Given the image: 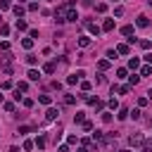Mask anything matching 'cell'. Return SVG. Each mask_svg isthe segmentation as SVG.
Segmentation results:
<instances>
[{"label":"cell","instance_id":"28","mask_svg":"<svg viewBox=\"0 0 152 152\" xmlns=\"http://www.w3.org/2000/svg\"><path fill=\"white\" fill-rule=\"evenodd\" d=\"M142 152H152V140H142Z\"/></svg>","mask_w":152,"mask_h":152},{"label":"cell","instance_id":"34","mask_svg":"<svg viewBox=\"0 0 152 152\" xmlns=\"http://www.w3.org/2000/svg\"><path fill=\"white\" fill-rule=\"evenodd\" d=\"M10 7H12L10 0H0V12H2V10H10Z\"/></svg>","mask_w":152,"mask_h":152},{"label":"cell","instance_id":"24","mask_svg":"<svg viewBox=\"0 0 152 152\" xmlns=\"http://www.w3.org/2000/svg\"><path fill=\"white\" fill-rule=\"evenodd\" d=\"M90 88H93V83H90V81H81V90H83V93H88Z\"/></svg>","mask_w":152,"mask_h":152},{"label":"cell","instance_id":"18","mask_svg":"<svg viewBox=\"0 0 152 152\" xmlns=\"http://www.w3.org/2000/svg\"><path fill=\"white\" fill-rule=\"evenodd\" d=\"M43 71H45V74H55V62H48V64L43 66Z\"/></svg>","mask_w":152,"mask_h":152},{"label":"cell","instance_id":"21","mask_svg":"<svg viewBox=\"0 0 152 152\" xmlns=\"http://www.w3.org/2000/svg\"><path fill=\"white\" fill-rule=\"evenodd\" d=\"M95 12L104 14V12H107V5H104V2H97V5H95Z\"/></svg>","mask_w":152,"mask_h":152},{"label":"cell","instance_id":"17","mask_svg":"<svg viewBox=\"0 0 152 152\" xmlns=\"http://www.w3.org/2000/svg\"><path fill=\"white\" fill-rule=\"evenodd\" d=\"M138 66H140L138 57H131V59H128V69H138Z\"/></svg>","mask_w":152,"mask_h":152},{"label":"cell","instance_id":"25","mask_svg":"<svg viewBox=\"0 0 152 152\" xmlns=\"http://www.w3.org/2000/svg\"><path fill=\"white\" fill-rule=\"evenodd\" d=\"M38 102H40V104H50V102H52V97H50V95H40V97H38Z\"/></svg>","mask_w":152,"mask_h":152},{"label":"cell","instance_id":"52","mask_svg":"<svg viewBox=\"0 0 152 152\" xmlns=\"http://www.w3.org/2000/svg\"><path fill=\"white\" fill-rule=\"evenodd\" d=\"M147 95H152V88H150V93H147Z\"/></svg>","mask_w":152,"mask_h":152},{"label":"cell","instance_id":"4","mask_svg":"<svg viewBox=\"0 0 152 152\" xmlns=\"http://www.w3.org/2000/svg\"><path fill=\"white\" fill-rule=\"evenodd\" d=\"M76 19H78V12H76L74 7L66 5V21H76Z\"/></svg>","mask_w":152,"mask_h":152},{"label":"cell","instance_id":"49","mask_svg":"<svg viewBox=\"0 0 152 152\" xmlns=\"http://www.w3.org/2000/svg\"><path fill=\"white\" fill-rule=\"evenodd\" d=\"M59 152H69V147H66V145H62V147H59Z\"/></svg>","mask_w":152,"mask_h":152},{"label":"cell","instance_id":"31","mask_svg":"<svg viewBox=\"0 0 152 152\" xmlns=\"http://www.w3.org/2000/svg\"><path fill=\"white\" fill-rule=\"evenodd\" d=\"M74 102H76L74 95H64V104H74Z\"/></svg>","mask_w":152,"mask_h":152},{"label":"cell","instance_id":"9","mask_svg":"<svg viewBox=\"0 0 152 152\" xmlns=\"http://www.w3.org/2000/svg\"><path fill=\"white\" fill-rule=\"evenodd\" d=\"M135 24H138V26H140V28H145V26H150V19H147V17H145V14H140V17H138V21H135Z\"/></svg>","mask_w":152,"mask_h":152},{"label":"cell","instance_id":"19","mask_svg":"<svg viewBox=\"0 0 152 152\" xmlns=\"http://www.w3.org/2000/svg\"><path fill=\"white\" fill-rule=\"evenodd\" d=\"M26 88H28L26 81H19V83H17V93H26Z\"/></svg>","mask_w":152,"mask_h":152},{"label":"cell","instance_id":"39","mask_svg":"<svg viewBox=\"0 0 152 152\" xmlns=\"http://www.w3.org/2000/svg\"><path fill=\"white\" fill-rule=\"evenodd\" d=\"M109 109H119V102H116V100H114V97H112V100H109Z\"/></svg>","mask_w":152,"mask_h":152},{"label":"cell","instance_id":"20","mask_svg":"<svg viewBox=\"0 0 152 152\" xmlns=\"http://www.w3.org/2000/svg\"><path fill=\"white\" fill-rule=\"evenodd\" d=\"M116 116H119V121H124V119H128V109H126V107H121Z\"/></svg>","mask_w":152,"mask_h":152},{"label":"cell","instance_id":"5","mask_svg":"<svg viewBox=\"0 0 152 152\" xmlns=\"http://www.w3.org/2000/svg\"><path fill=\"white\" fill-rule=\"evenodd\" d=\"M83 24H86V26H88V31H90V33H93V36H100V31H102V28H100V26H97V24H93V21H83Z\"/></svg>","mask_w":152,"mask_h":152},{"label":"cell","instance_id":"13","mask_svg":"<svg viewBox=\"0 0 152 152\" xmlns=\"http://www.w3.org/2000/svg\"><path fill=\"white\" fill-rule=\"evenodd\" d=\"M28 81H40V71L31 69V71H28Z\"/></svg>","mask_w":152,"mask_h":152},{"label":"cell","instance_id":"12","mask_svg":"<svg viewBox=\"0 0 152 152\" xmlns=\"http://www.w3.org/2000/svg\"><path fill=\"white\" fill-rule=\"evenodd\" d=\"M128 52H131L128 45H116V55H128Z\"/></svg>","mask_w":152,"mask_h":152},{"label":"cell","instance_id":"14","mask_svg":"<svg viewBox=\"0 0 152 152\" xmlns=\"http://www.w3.org/2000/svg\"><path fill=\"white\" fill-rule=\"evenodd\" d=\"M121 33H124V36H133V33H135V28L128 24V26H124V28H121Z\"/></svg>","mask_w":152,"mask_h":152},{"label":"cell","instance_id":"37","mask_svg":"<svg viewBox=\"0 0 152 152\" xmlns=\"http://www.w3.org/2000/svg\"><path fill=\"white\" fill-rule=\"evenodd\" d=\"M116 78H126V69H116Z\"/></svg>","mask_w":152,"mask_h":152},{"label":"cell","instance_id":"2","mask_svg":"<svg viewBox=\"0 0 152 152\" xmlns=\"http://www.w3.org/2000/svg\"><path fill=\"white\" fill-rule=\"evenodd\" d=\"M83 76H86V74H83V71H76V74H71V76H69V78H66V83H69V86H76V83H78V81H81V78H83Z\"/></svg>","mask_w":152,"mask_h":152},{"label":"cell","instance_id":"8","mask_svg":"<svg viewBox=\"0 0 152 152\" xmlns=\"http://www.w3.org/2000/svg\"><path fill=\"white\" fill-rule=\"evenodd\" d=\"M12 12H14V17H17V19H21V17H24V12H26V7H21V5H14V7H12Z\"/></svg>","mask_w":152,"mask_h":152},{"label":"cell","instance_id":"55","mask_svg":"<svg viewBox=\"0 0 152 152\" xmlns=\"http://www.w3.org/2000/svg\"><path fill=\"white\" fill-rule=\"evenodd\" d=\"M19 2H21V0H19Z\"/></svg>","mask_w":152,"mask_h":152},{"label":"cell","instance_id":"36","mask_svg":"<svg viewBox=\"0 0 152 152\" xmlns=\"http://www.w3.org/2000/svg\"><path fill=\"white\" fill-rule=\"evenodd\" d=\"M26 62H28V64H31V66H33V64H36V62H38V57H36V55H28V57H26Z\"/></svg>","mask_w":152,"mask_h":152},{"label":"cell","instance_id":"43","mask_svg":"<svg viewBox=\"0 0 152 152\" xmlns=\"http://www.w3.org/2000/svg\"><path fill=\"white\" fill-rule=\"evenodd\" d=\"M0 50H2V52H5V50H10V43H7V40H2V43H0Z\"/></svg>","mask_w":152,"mask_h":152},{"label":"cell","instance_id":"51","mask_svg":"<svg viewBox=\"0 0 152 152\" xmlns=\"http://www.w3.org/2000/svg\"><path fill=\"white\" fill-rule=\"evenodd\" d=\"M76 152H88V147H78V150H76Z\"/></svg>","mask_w":152,"mask_h":152},{"label":"cell","instance_id":"11","mask_svg":"<svg viewBox=\"0 0 152 152\" xmlns=\"http://www.w3.org/2000/svg\"><path fill=\"white\" fill-rule=\"evenodd\" d=\"M100 28H102V31H112V28H114V19H104V24H102Z\"/></svg>","mask_w":152,"mask_h":152},{"label":"cell","instance_id":"47","mask_svg":"<svg viewBox=\"0 0 152 152\" xmlns=\"http://www.w3.org/2000/svg\"><path fill=\"white\" fill-rule=\"evenodd\" d=\"M83 131H93V124L90 121H83Z\"/></svg>","mask_w":152,"mask_h":152},{"label":"cell","instance_id":"6","mask_svg":"<svg viewBox=\"0 0 152 152\" xmlns=\"http://www.w3.org/2000/svg\"><path fill=\"white\" fill-rule=\"evenodd\" d=\"M10 62H12V55H10V50H5V52L0 55V64H2V66H10Z\"/></svg>","mask_w":152,"mask_h":152},{"label":"cell","instance_id":"16","mask_svg":"<svg viewBox=\"0 0 152 152\" xmlns=\"http://www.w3.org/2000/svg\"><path fill=\"white\" fill-rule=\"evenodd\" d=\"M97 69H100V71L109 69V59H100V62H97Z\"/></svg>","mask_w":152,"mask_h":152},{"label":"cell","instance_id":"48","mask_svg":"<svg viewBox=\"0 0 152 152\" xmlns=\"http://www.w3.org/2000/svg\"><path fill=\"white\" fill-rule=\"evenodd\" d=\"M81 5H86V7H90V5H93V0H81Z\"/></svg>","mask_w":152,"mask_h":152},{"label":"cell","instance_id":"42","mask_svg":"<svg viewBox=\"0 0 152 152\" xmlns=\"http://www.w3.org/2000/svg\"><path fill=\"white\" fill-rule=\"evenodd\" d=\"M114 14H116V17H121V14H124V7H121V5H119V7H114Z\"/></svg>","mask_w":152,"mask_h":152},{"label":"cell","instance_id":"46","mask_svg":"<svg viewBox=\"0 0 152 152\" xmlns=\"http://www.w3.org/2000/svg\"><path fill=\"white\" fill-rule=\"evenodd\" d=\"M5 112H14V104L12 102H5Z\"/></svg>","mask_w":152,"mask_h":152},{"label":"cell","instance_id":"54","mask_svg":"<svg viewBox=\"0 0 152 152\" xmlns=\"http://www.w3.org/2000/svg\"><path fill=\"white\" fill-rule=\"evenodd\" d=\"M121 152H128V150H121Z\"/></svg>","mask_w":152,"mask_h":152},{"label":"cell","instance_id":"7","mask_svg":"<svg viewBox=\"0 0 152 152\" xmlns=\"http://www.w3.org/2000/svg\"><path fill=\"white\" fill-rule=\"evenodd\" d=\"M57 116H59V109H55V107H50V109L45 112V119H48V121H55Z\"/></svg>","mask_w":152,"mask_h":152},{"label":"cell","instance_id":"3","mask_svg":"<svg viewBox=\"0 0 152 152\" xmlns=\"http://www.w3.org/2000/svg\"><path fill=\"white\" fill-rule=\"evenodd\" d=\"M128 145H131V147H135V145H142V135H140V133H133V135L128 138Z\"/></svg>","mask_w":152,"mask_h":152},{"label":"cell","instance_id":"22","mask_svg":"<svg viewBox=\"0 0 152 152\" xmlns=\"http://www.w3.org/2000/svg\"><path fill=\"white\" fill-rule=\"evenodd\" d=\"M21 45H24L26 50H31V48H33V38H24V40H21Z\"/></svg>","mask_w":152,"mask_h":152},{"label":"cell","instance_id":"50","mask_svg":"<svg viewBox=\"0 0 152 152\" xmlns=\"http://www.w3.org/2000/svg\"><path fill=\"white\" fill-rule=\"evenodd\" d=\"M145 59H147V62L152 64V52H150V55H145Z\"/></svg>","mask_w":152,"mask_h":152},{"label":"cell","instance_id":"33","mask_svg":"<svg viewBox=\"0 0 152 152\" xmlns=\"http://www.w3.org/2000/svg\"><path fill=\"white\" fill-rule=\"evenodd\" d=\"M31 131H33L31 126H19V135H24V133H31Z\"/></svg>","mask_w":152,"mask_h":152},{"label":"cell","instance_id":"35","mask_svg":"<svg viewBox=\"0 0 152 152\" xmlns=\"http://www.w3.org/2000/svg\"><path fill=\"white\" fill-rule=\"evenodd\" d=\"M140 48H142V50H150L152 43H150V40H140Z\"/></svg>","mask_w":152,"mask_h":152},{"label":"cell","instance_id":"26","mask_svg":"<svg viewBox=\"0 0 152 152\" xmlns=\"http://www.w3.org/2000/svg\"><path fill=\"white\" fill-rule=\"evenodd\" d=\"M74 121H76V124H83V121H86V114H83V112H76Z\"/></svg>","mask_w":152,"mask_h":152},{"label":"cell","instance_id":"40","mask_svg":"<svg viewBox=\"0 0 152 152\" xmlns=\"http://www.w3.org/2000/svg\"><path fill=\"white\" fill-rule=\"evenodd\" d=\"M93 135H95V140H97V142H100V140H102V138H104V133H102V131H95V133H93Z\"/></svg>","mask_w":152,"mask_h":152},{"label":"cell","instance_id":"38","mask_svg":"<svg viewBox=\"0 0 152 152\" xmlns=\"http://www.w3.org/2000/svg\"><path fill=\"white\" fill-rule=\"evenodd\" d=\"M21 102H24V107H33V100H31V97H24Z\"/></svg>","mask_w":152,"mask_h":152},{"label":"cell","instance_id":"32","mask_svg":"<svg viewBox=\"0 0 152 152\" xmlns=\"http://www.w3.org/2000/svg\"><path fill=\"white\" fill-rule=\"evenodd\" d=\"M102 121L109 124V121H112V112H102Z\"/></svg>","mask_w":152,"mask_h":152},{"label":"cell","instance_id":"44","mask_svg":"<svg viewBox=\"0 0 152 152\" xmlns=\"http://www.w3.org/2000/svg\"><path fill=\"white\" fill-rule=\"evenodd\" d=\"M107 57L109 59H116V50H107Z\"/></svg>","mask_w":152,"mask_h":152},{"label":"cell","instance_id":"53","mask_svg":"<svg viewBox=\"0 0 152 152\" xmlns=\"http://www.w3.org/2000/svg\"><path fill=\"white\" fill-rule=\"evenodd\" d=\"M0 102H2V95H0Z\"/></svg>","mask_w":152,"mask_h":152},{"label":"cell","instance_id":"10","mask_svg":"<svg viewBox=\"0 0 152 152\" xmlns=\"http://www.w3.org/2000/svg\"><path fill=\"white\" fill-rule=\"evenodd\" d=\"M14 28H17V31H26V28H28V24H26L24 19H17V24H14Z\"/></svg>","mask_w":152,"mask_h":152},{"label":"cell","instance_id":"30","mask_svg":"<svg viewBox=\"0 0 152 152\" xmlns=\"http://www.w3.org/2000/svg\"><path fill=\"white\" fill-rule=\"evenodd\" d=\"M10 33V26L7 24H0V36H7Z\"/></svg>","mask_w":152,"mask_h":152},{"label":"cell","instance_id":"23","mask_svg":"<svg viewBox=\"0 0 152 152\" xmlns=\"http://www.w3.org/2000/svg\"><path fill=\"white\" fill-rule=\"evenodd\" d=\"M138 81H140V76H138V74H133V76H128V88H131V86H135Z\"/></svg>","mask_w":152,"mask_h":152},{"label":"cell","instance_id":"15","mask_svg":"<svg viewBox=\"0 0 152 152\" xmlns=\"http://www.w3.org/2000/svg\"><path fill=\"white\" fill-rule=\"evenodd\" d=\"M78 45H81V48H88V45H90V38H88V36H81V38H78Z\"/></svg>","mask_w":152,"mask_h":152},{"label":"cell","instance_id":"41","mask_svg":"<svg viewBox=\"0 0 152 152\" xmlns=\"http://www.w3.org/2000/svg\"><path fill=\"white\" fill-rule=\"evenodd\" d=\"M26 10H28V12H36V10H38V2H31V5L26 7Z\"/></svg>","mask_w":152,"mask_h":152},{"label":"cell","instance_id":"45","mask_svg":"<svg viewBox=\"0 0 152 152\" xmlns=\"http://www.w3.org/2000/svg\"><path fill=\"white\" fill-rule=\"evenodd\" d=\"M12 88V81H2V90H10Z\"/></svg>","mask_w":152,"mask_h":152},{"label":"cell","instance_id":"27","mask_svg":"<svg viewBox=\"0 0 152 152\" xmlns=\"http://www.w3.org/2000/svg\"><path fill=\"white\" fill-rule=\"evenodd\" d=\"M36 145H38V150H43L45 147V135H38L36 138Z\"/></svg>","mask_w":152,"mask_h":152},{"label":"cell","instance_id":"29","mask_svg":"<svg viewBox=\"0 0 152 152\" xmlns=\"http://www.w3.org/2000/svg\"><path fill=\"white\" fill-rule=\"evenodd\" d=\"M150 74H152V66H150V64H147V66H142V69H140V76H150Z\"/></svg>","mask_w":152,"mask_h":152},{"label":"cell","instance_id":"1","mask_svg":"<svg viewBox=\"0 0 152 152\" xmlns=\"http://www.w3.org/2000/svg\"><path fill=\"white\" fill-rule=\"evenodd\" d=\"M55 21H57V24H64V21H66V2L55 10Z\"/></svg>","mask_w":152,"mask_h":152}]
</instances>
